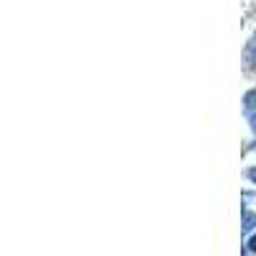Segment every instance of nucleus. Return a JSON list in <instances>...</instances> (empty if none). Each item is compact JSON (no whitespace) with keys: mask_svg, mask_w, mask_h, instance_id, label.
<instances>
[{"mask_svg":"<svg viewBox=\"0 0 256 256\" xmlns=\"http://www.w3.org/2000/svg\"><path fill=\"white\" fill-rule=\"evenodd\" d=\"M246 233H248V236L256 233V212L244 205V236H246Z\"/></svg>","mask_w":256,"mask_h":256,"instance_id":"f257e3e1","label":"nucleus"},{"mask_svg":"<svg viewBox=\"0 0 256 256\" xmlns=\"http://www.w3.org/2000/svg\"><path fill=\"white\" fill-rule=\"evenodd\" d=\"M244 246H246L251 254H256V233H251V236L246 238V244H244Z\"/></svg>","mask_w":256,"mask_h":256,"instance_id":"f03ea898","label":"nucleus"},{"mask_svg":"<svg viewBox=\"0 0 256 256\" xmlns=\"http://www.w3.org/2000/svg\"><path fill=\"white\" fill-rule=\"evenodd\" d=\"M244 256H256V254H251V251H248V248L244 246Z\"/></svg>","mask_w":256,"mask_h":256,"instance_id":"7ed1b4c3","label":"nucleus"}]
</instances>
